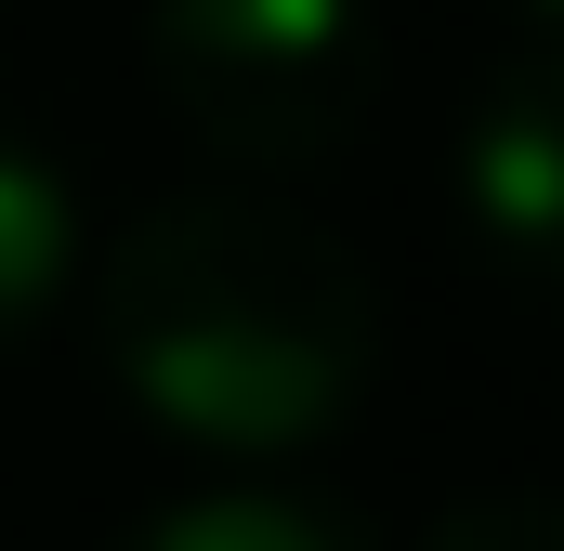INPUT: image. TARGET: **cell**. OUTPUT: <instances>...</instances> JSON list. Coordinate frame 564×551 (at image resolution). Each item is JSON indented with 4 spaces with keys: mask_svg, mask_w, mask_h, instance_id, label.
<instances>
[{
    "mask_svg": "<svg viewBox=\"0 0 564 551\" xmlns=\"http://www.w3.org/2000/svg\"><path fill=\"white\" fill-rule=\"evenodd\" d=\"M93 342L106 381L171 446L210 460H289L341 433L381 368V276L328 224L276 197H158L93 263Z\"/></svg>",
    "mask_w": 564,
    "mask_h": 551,
    "instance_id": "6da1fadb",
    "label": "cell"
},
{
    "mask_svg": "<svg viewBox=\"0 0 564 551\" xmlns=\"http://www.w3.org/2000/svg\"><path fill=\"white\" fill-rule=\"evenodd\" d=\"M144 66L210 158L315 171L368 132L381 26L368 0H144Z\"/></svg>",
    "mask_w": 564,
    "mask_h": 551,
    "instance_id": "7a4b0ae2",
    "label": "cell"
},
{
    "mask_svg": "<svg viewBox=\"0 0 564 551\" xmlns=\"http://www.w3.org/2000/svg\"><path fill=\"white\" fill-rule=\"evenodd\" d=\"M459 210L512 263H552V224H564V79H552V53L499 66L486 106L459 119Z\"/></svg>",
    "mask_w": 564,
    "mask_h": 551,
    "instance_id": "3957f363",
    "label": "cell"
},
{
    "mask_svg": "<svg viewBox=\"0 0 564 551\" xmlns=\"http://www.w3.org/2000/svg\"><path fill=\"white\" fill-rule=\"evenodd\" d=\"M66 276H79V197L26 132H0V355L66 302Z\"/></svg>",
    "mask_w": 564,
    "mask_h": 551,
    "instance_id": "277c9868",
    "label": "cell"
},
{
    "mask_svg": "<svg viewBox=\"0 0 564 551\" xmlns=\"http://www.w3.org/2000/svg\"><path fill=\"white\" fill-rule=\"evenodd\" d=\"M132 551H368V526H341L328 499H276V486H224V499H184L158 512Z\"/></svg>",
    "mask_w": 564,
    "mask_h": 551,
    "instance_id": "5b68a950",
    "label": "cell"
},
{
    "mask_svg": "<svg viewBox=\"0 0 564 551\" xmlns=\"http://www.w3.org/2000/svg\"><path fill=\"white\" fill-rule=\"evenodd\" d=\"M421 551H564V539H552V499H525V486H486V499H446Z\"/></svg>",
    "mask_w": 564,
    "mask_h": 551,
    "instance_id": "8992f818",
    "label": "cell"
},
{
    "mask_svg": "<svg viewBox=\"0 0 564 551\" xmlns=\"http://www.w3.org/2000/svg\"><path fill=\"white\" fill-rule=\"evenodd\" d=\"M512 13H525V26H552V0H512Z\"/></svg>",
    "mask_w": 564,
    "mask_h": 551,
    "instance_id": "52a82bcc",
    "label": "cell"
}]
</instances>
